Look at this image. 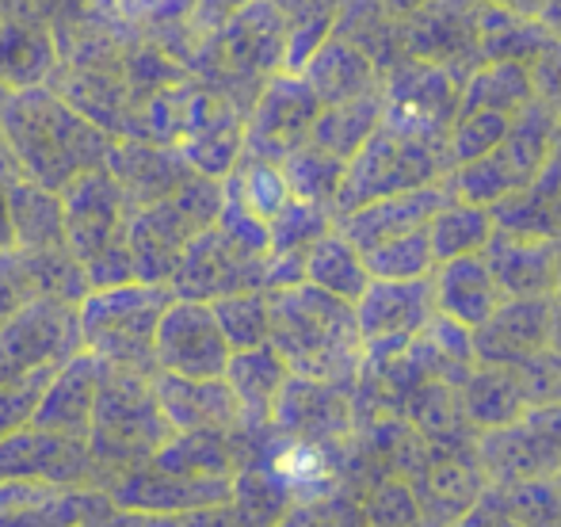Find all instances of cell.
<instances>
[{"label": "cell", "mask_w": 561, "mask_h": 527, "mask_svg": "<svg viewBox=\"0 0 561 527\" xmlns=\"http://www.w3.org/2000/svg\"><path fill=\"white\" fill-rule=\"evenodd\" d=\"M4 138L23 180L58 195L84 172L107 169L115 146V138L96 119H89L81 107L61 100L46 84L8 96Z\"/></svg>", "instance_id": "1"}, {"label": "cell", "mask_w": 561, "mask_h": 527, "mask_svg": "<svg viewBox=\"0 0 561 527\" xmlns=\"http://www.w3.org/2000/svg\"><path fill=\"white\" fill-rule=\"evenodd\" d=\"M267 313H272V344L290 375L333 387H355L363 367V341L355 329V313L347 302L310 287L267 290Z\"/></svg>", "instance_id": "2"}, {"label": "cell", "mask_w": 561, "mask_h": 527, "mask_svg": "<svg viewBox=\"0 0 561 527\" xmlns=\"http://www.w3.org/2000/svg\"><path fill=\"white\" fill-rule=\"evenodd\" d=\"M172 290L161 283H118L100 287L77 302V325H81V348L96 356L107 371L146 375L153 379V336Z\"/></svg>", "instance_id": "3"}, {"label": "cell", "mask_w": 561, "mask_h": 527, "mask_svg": "<svg viewBox=\"0 0 561 527\" xmlns=\"http://www.w3.org/2000/svg\"><path fill=\"white\" fill-rule=\"evenodd\" d=\"M447 138L401 127V123L382 115L375 134L344 161V180H340L333 218L347 215V210L363 207L370 199H382V195L439 184V180H447Z\"/></svg>", "instance_id": "4"}, {"label": "cell", "mask_w": 561, "mask_h": 527, "mask_svg": "<svg viewBox=\"0 0 561 527\" xmlns=\"http://www.w3.org/2000/svg\"><path fill=\"white\" fill-rule=\"evenodd\" d=\"M134 207L107 169H92L77 176L61 192V218H66V249L81 264L89 290L118 287L134 279L126 226Z\"/></svg>", "instance_id": "5"}, {"label": "cell", "mask_w": 561, "mask_h": 527, "mask_svg": "<svg viewBox=\"0 0 561 527\" xmlns=\"http://www.w3.org/2000/svg\"><path fill=\"white\" fill-rule=\"evenodd\" d=\"M176 432L164 421L146 375L107 371L104 367V382H100L96 413H92V428H89V451L92 462H96V482L104 478V470L130 474L138 467H149L153 455Z\"/></svg>", "instance_id": "6"}, {"label": "cell", "mask_w": 561, "mask_h": 527, "mask_svg": "<svg viewBox=\"0 0 561 527\" xmlns=\"http://www.w3.org/2000/svg\"><path fill=\"white\" fill-rule=\"evenodd\" d=\"M218 210H222V180L199 176V172L184 187H176L169 199L134 210L130 226H126L134 279L169 287L180 256L203 230L218 222Z\"/></svg>", "instance_id": "7"}, {"label": "cell", "mask_w": 561, "mask_h": 527, "mask_svg": "<svg viewBox=\"0 0 561 527\" xmlns=\"http://www.w3.org/2000/svg\"><path fill=\"white\" fill-rule=\"evenodd\" d=\"M81 348L77 306L61 298H31L0 321V382L35 371H58Z\"/></svg>", "instance_id": "8"}, {"label": "cell", "mask_w": 561, "mask_h": 527, "mask_svg": "<svg viewBox=\"0 0 561 527\" xmlns=\"http://www.w3.org/2000/svg\"><path fill=\"white\" fill-rule=\"evenodd\" d=\"M267 253H256L222 226H210L187 245L176 272L169 279L172 298H192V302H215L241 290H264Z\"/></svg>", "instance_id": "9"}, {"label": "cell", "mask_w": 561, "mask_h": 527, "mask_svg": "<svg viewBox=\"0 0 561 527\" xmlns=\"http://www.w3.org/2000/svg\"><path fill=\"white\" fill-rule=\"evenodd\" d=\"M229 344L218 329L210 302L172 298L157 321L153 336V364L161 375L180 379H222L229 367Z\"/></svg>", "instance_id": "10"}, {"label": "cell", "mask_w": 561, "mask_h": 527, "mask_svg": "<svg viewBox=\"0 0 561 527\" xmlns=\"http://www.w3.org/2000/svg\"><path fill=\"white\" fill-rule=\"evenodd\" d=\"M355 329H359L363 356H393L416 341L424 325L436 313L432 302V275L428 279H370L359 302L352 306Z\"/></svg>", "instance_id": "11"}, {"label": "cell", "mask_w": 561, "mask_h": 527, "mask_svg": "<svg viewBox=\"0 0 561 527\" xmlns=\"http://www.w3.org/2000/svg\"><path fill=\"white\" fill-rule=\"evenodd\" d=\"M321 115V100L298 73H275L260 89L252 115L244 123V153L279 164L298 146L310 141V130Z\"/></svg>", "instance_id": "12"}, {"label": "cell", "mask_w": 561, "mask_h": 527, "mask_svg": "<svg viewBox=\"0 0 561 527\" xmlns=\"http://www.w3.org/2000/svg\"><path fill=\"white\" fill-rule=\"evenodd\" d=\"M0 482H35L54 490H77L96 482L89 439L23 428L0 439Z\"/></svg>", "instance_id": "13"}, {"label": "cell", "mask_w": 561, "mask_h": 527, "mask_svg": "<svg viewBox=\"0 0 561 527\" xmlns=\"http://www.w3.org/2000/svg\"><path fill=\"white\" fill-rule=\"evenodd\" d=\"M210 69L222 77H256L287 66V23L275 0H260L210 31Z\"/></svg>", "instance_id": "14"}, {"label": "cell", "mask_w": 561, "mask_h": 527, "mask_svg": "<svg viewBox=\"0 0 561 527\" xmlns=\"http://www.w3.org/2000/svg\"><path fill=\"white\" fill-rule=\"evenodd\" d=\"M115 505L134 508L146 516H184L199 508L229 505L233 478L218 474H172L161 467H138L130 474H118L112 485Z\"/></svg>", "instance_id": "15"}, {"label": "cell", "mask_w": 561, "mask_h": 527, "mask_svg": "<svg viewBox=\"0 0 561 527\" xmlns=\"http://www.w3.org/2000/svg\"><path fill=\"white\" fill-rule=\"evenodd\" d=\"M558 298H504L485 325L473 329V356L478 364L519 367L524 359L550 348Z\"/></svg>", "instance_id": "16"}, {"label": "cell", "mask_w": 561, "mask_h": 527, "mask_svg": "<svg viewBox=\"0 0 561 527\" xmlns=\"http://www.w3.org/2000/svg\"><path fill=\"white\" fill-rule=\"evenodd\" d=\"M455 199L447 187V180L439 184H428V187H413V192H398V195H382V199H370L363 207L347 210V215L333 218V226L352 241L359 253L367 249L382 245V241H393V238H405L413 230H424V226L436 218L439 207Z\"/></svg>", "instance_id": "17"}, {"label": "cell", "mask_w": 561, "mask_h": 527, "mask_svg": "<svg viewBox=\"0 0 561 527\" xmlns=\"http://www.w3.org/2000/svg\"><path fill=\"white\" fill-rule=\"evenodd\" d=\"M272 428L287 439H313V444L344 439L355 428L352 394H347V387L290 375L279 401H275Z\"/></svg>", "instance_id": "18"}, {"label": "cell", "mask_w": 561, "mask_h": 527, "mask_svg": "<svg viewBox=\"0 0 561 527\" xmlns=\"http://www.w3.org/2000/svg\"><path fill=\"white\" fill-rule=\"evenodd\" d=\"M100 382H104V364L89 352H77L73 359L54 371V379L46 382L43 401H38L31 428L58 432V436L89 439L92 413H96Z\"/></svg>", "instance_id": "19"}, {"label": "cell", "mask_w": 561, "mask_h": 527, "mask_svg": "<svg viewBox=\"0 0 561 527\" xmlns=\"http://www.w3.org/2000/svg\"><path fill=\"white\" fill-rule=\"evenodd\" d=\"M485 264L501 298H554L558 295V245L550 238H519L493 230Z\"/></svg>", "instance_id": "20"}, {"label": "cell", "mask_w": 561, "mask_h": 527, "mask_svg": "<svg viewBox=\"0 0 561 527\" xmlns=\"http://www.w3.org/2000/svg\"><path fill=\"white\" fill-rule=\"evenodd\" d=\"M107 172L123 187L126 203L134 210L149 207L157 199H169L176 187H184L195 176V169L184 161V153L172 146H146V141H115L107 157Z\"/></svg>", "instance_id": "21"}, {"label": "cell", "mask_w": 561, "mask_h": 527, "mask_svg": "<svg viewBox=\"0 0 561 527\" xmlns=\"http://www.w3.org/2000/svg\"><path fill=\"white\" fill-rule=\"evenodd\" d=\"M149 387L172 432H237V401L226 379H180L157 371Z\"/></svg>", "instance_id": "22"}, {"label": "cell", "mask_w": 561, "mask_h": 527, "mask_svg": "<svg viewBox=\"0 0 561 527\" xmlns=\"http://www.w3.org/2000/svg\"><path fill=\"white\" fill-rule=\"evenodd\" d=\"M226 387L237 401V432H267L272 428L275 401L287 387L290 371L272 344L249 352H233L226 367Z\"/></svg>", "instance_id": "23"}, {"label": "cell", "mask_w": 561, "mask_h": 527, "mask_svg": "<svg viewBox=\"0 0 561 527\" xmlns=\"http://www.w3.org/2000/svg\"><path fill=\"white\" fill-rule=\"evenodd\" d=\"M298 77L310 84L313 96L321 100V107L352 104V100L382 92L375 61H370L352 38H340V35H329L325 43L310 54V61L298 69Z\"/></svg>", "instance_id": "24"}, {"label": "cell", "mask_w": 561, "mask_h": 527, "mask_svg": "<svg viewBox=\"0 0 561 527\" xmlns=\"http://www.w3.org/2000/svg\"><path fill=\"white\" fill-rule=\"evenodd\" d=\"M432 302H436V313H444V318L458 321L466 329H478L485 325V318L504 298L496 290L485 256L478 253L436 264V272H432Z\"/></svg>", "instance_id": "25"}, {"label": "cell", "mask_w": 561, "mask_h": 527, "mask_svg": "<svg viewBox=\"0 0 561 527\" xmlns=\"http://www.w3.org/2000/svg\"><path fill=\"white\" fill-rule=\"evenodd\" d=\"M58 69V46L35 15L0 20V84L8 92L46 84Z\"/></svg>", "instance_id": "26"}, {"label": "cell", "mask_w": 561, "mask_h": 527, "mask_svg": "<svg viewBox=\"0 0 561 527\" xmlns=\"http://www.w3.org/2000/svg\"><path fill=\"white\" fill-rule=\"evenodd\" d=\"M458 401L473 432L504 428L527 413V394L519 387L516 367L501 364H473L470 375L458 382Z\"/></svg>", "instance_id": "27"}, {"label": "cell", "mask_w": 561, "mask_h": 527, "mask_svg": "<svg viewBox=\"0 0 561 527\" xmlns=\"http://www.w3.org/2000/svg\"><path fill=\"white\" fill-rule=\"evenodd\" d=\"M8 215H12V241L20 253H61L66 249V218L61 195L15 180L8 187Z\"/></svg>", "instance_id": "28"}, {"label": "cell", "mask_w": 561, "mask_h": 527, "mask_svg": "<svg viewBox=\"0 0 561 527\" xmlns=\"http://www.w3.org/2000/svg\"><path fill=\"white\" fill-rule=\"evenodd\" d=\"M302 283L325 290V295L340 298V302L355 306L363 290H367L370 272H367V264H363L359 249H355L352 241H347L344 233H340L336 226H333V230L321 233V238L313 241L310 249H306Z\"/></svg>", "instance_id": "29"}, {"label": "cell", "mask_w": 561, "mask_h": 527, "mask_svg": "<svg viewBox=\"0 0 561 527\" xmlns=\"http://www.w3.org/2000/svg\"><path fill=\"white\" fill-rule=\"evenodd\" d=\"M272 474L279 478L290 490L295 505H313V501H325L336 490V459L329 455L325 444H313V439H287L272 451L267 459Z\"/></svg>", "instance_id": "30"}, {"label": "cell", "mask_w": 561, "mask_h": 527, "mask_svg": "<svg viewBox=\"0 0 561 527\" xmlns=\"http://www.w3.org/2000/svg\"><path fill=\"white\" fill-rule=\"evenodd\" d=\"M229 508H233L241 527H279L295 513V497H290L287 485L272 474L267 462H249V467L233 470Z\"/></svg>", "instance_id": "31"}, {"label": "cell", "mask_w": 561, "mask_h": 527, "mask_svg": "<svg viewBox=\"0 0 561 527\" xmlns=\"http://www.w3.org/2000/svg\"><path fill=\"white\" fill-rule=\"evenodd\" d=\"M535 100V81L519 61H496L485 66L458 89V112H496L516 119Z\"/></svg>", "instance_id": "32"}, {"label": "cell", "mask_w": 561, "mask_h": 527, "mask_svg": "<svg viewBox=\"0 0 561 527\" xmlns=\"http://www.w3.org/2000/svg\"><path fill=\"white\" fill-rule=\"evenodd\" d=\"M493 230H496V226H493L489 207L450 199L447 207H439L436 218L428 222L432 256H436V264L458 261V256H478V253H485Z\"/></svg>", "instance_id": "33"}, {"label": "cell", "mask_w": 561, "mask_h": 527, "mask_svg": "<svg viewBox=\"0 0 561 527\" xmlns=\"http://www.w3.org/2000/svg\"><path fill=\"white\" fill-rule=\"evenodd\" d=\"M382 107H386L382 92L352 100V104L321 107L318 123H313V130H310V146H318V149H325V153L340 157V161H347V157L375 134L378 123H382Z\"/></svg>", "instance_id": "34"}, {"label": "cell", "mask_w": 561, "mask_h": 527, "mask_svg": "<svg viewBox=\"0 0 561 527\" xmlns=\"http://www.w3.org/2000/svg\"><path fill=\"white\" fill-rule=\"evenodd\" d=\"M283 176H287V187L298 203H310V207H321L333 215L336 207V192L340 180H344V161L318 146H298L290 157H283Z\"/></svg>", "instance_id": "35"}, {"label": "cell", "mask_w": 561, "mask_h": 527, "mask_svg": "<svg viewBox=\"0 0 561 527\" xmlns=\"http://www.w3.org/2000/svg\"><path fill=\"white\" fill-rule=\"evenodd\" d=\"M222 329L229 352H249L264 348L272 336V313H267V290H241V295H226L210 302Z\"/></svg>", "instance_id": "36"}, {"label": "cell", "mask_w": 561, "mask_h": 527, "mask_svg": "<svg viewBox=\"0 0 561 527\" xmlns=\"http://www.w3.org/2000/svg\"><path fill=\"white\" fill-rule=\"evenodd\" d=\"M363 264H367L370 279H428L436 272V256H432V245H428V226L424 230H413L405 238H393V241H382V245L367 249L359 253Z\"/></svg>", "instance_id": "37"}, {"label": "cell", "mask_w": 561, "mask_h": 527, "mask_svg": "<svg viewBox=\"0 0 561 527\" xmlns=\"http://www.w3.org/2000/svg\"><path fill=\"white\" fill-rule=\"evenodd\" d=\"M508 127H512L508 115L458 112L455 123H450V130H447V161H450V169L478 161V157H489L504 141Z\"/></svg>", "instance_id": "38"}, {"label": "cell", "mask_w": 561, "mask_h": 527, "mask_svg": "<svg viewBox=\"0 0 561 527\" xmlns=\"http://www.w3.org/2000/svg\"><path fill=\"white\" fill-rule=\"evenodd\" d=\"M370 527H424V513L405 478H378L363 501Z\"/></svg>", "instance_id": "39"}, {"label": "cell", "mask_w": 561, "mask_h": 527, "mask_svg": "<svg viewBox=\"0 0 561 527\" xmlns=\"http://www.w3.org/2000/svg\"><path fill=\"white\" fill-rule=\"evenodd\" d=\"M50 379L54 371H35V375H23V379L0 382V439L12 436V432L31 428V416H35Z\"/></svg>", "instance_id": "40"}, {"label": "cell", "mask_w": 561, "mask_h": 527, "mask_svg": "<svg viewBox=\"0 0 561 527\" xmlns=\"http://www.w3.org/2000/svg\"><path fill=\"white\" fill-rule=\"evenodd\" d=\"M516 375L527 394V405H561V356L554 348H542L539 356L524 359Z\"/></svg>", "instance_id": "41"}, {"label": "cell", "mask_w": 561, "mask_h": 527, "mask_svg": "<svg viewBox=\"0 0 561 527\" xmlns=\"http://www.w3.org/2000/svg\"><path fill=\"white\" fill-rule=\"evenodd\" d=\"M134 20H161V15H180L192 8V0H104Z\"/></svg>", "instance_id": "42"}, {"label": "cell", "mask_w": 561, "mask_h": 527, "mask_svg": "<svg viewBox=\"0 0 561 527\" xmlns=\"http://www.w3.org/2000/svg\"><path fill=\"white\" fill-rule=\"evenodd\" d=\"M249 4H260V0H192L195 8V23L207 31L222 27L226 20H233L237 12H244Z\"/></svg>", "instance_id": "43"}, {"label": "cell", "mask_w": 561, "mask_h": 527, "mask_svg": "<svg viewBox=\"0 0 561 527\" xmlns=\"http://www.w3.org/2000/svg\"><path fill=\"white\" fill-rule=\"evenodd\" d=\"M8 96H12V92L0 84V184H15V180H23L20 164H15L12 149H8V138H4V104H8Z\"/></svg>", "instance_id": "44"}, {"label": "cell", "mask_w": 561, "mask_h": 527, "mask_svg": "<svg viewBox=\"0 0 561 527\" xmlns=\"http://www.w3.org/2000/svg\"><path fill=\"white\" fill-rule=\"evenodd\" d=\"M8 187H12V184H0V253L15 249V241H12V215H8Z\"/></svg>", "instance_id": "45"}, {"label": "cell", "mask_w": 561, "mask_h": 527, "mask_svg": "<svg viewBox=\"0 0 561 527\" xmlns=\"http://www.w3.org/2000/svg\"><path fill=\"white\" fill-rule=\"evenodd\" d=\"M38 0H0V20H12V15H35Z\"/></svg>", "instance_id": "46"}, {"label": "cell", "mask_w": 561, "mask_h": 527, "mask_svg": "<svg viewBox=\"0 0 561 527\" xmlns=\"http://www.w3.org/2000/svg\"><path fill=\"white\" fill-rule=\"evenodd\" d=\"M550 348H554L558 356H561V306L554 310V329H550Z\"/></svg>", "instance_id": "47"}, {"label": "cell", "mask_w": 561, "mask_h": 527, "mask_svg": "<svg viewBox=\"0 0 561 527\" xmlns=\"http://www.w3.org/2000/svg\"><path fill=\"white\" fill-rule=\"evenodd\" d=\"M550 485H554V493H558V501H561V467L554 470V478H550Z\"/></svg>", "instance_id": "48"}]
</instances>
